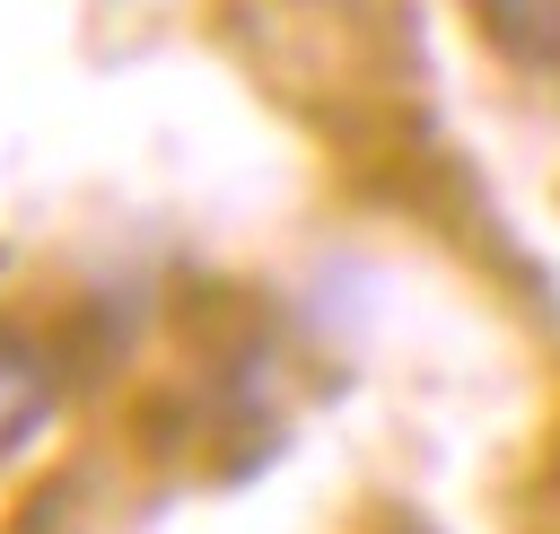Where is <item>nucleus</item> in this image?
Here are the masks:
<instances>
[{
	"label": "nucleus",
	"instance_id": "nucleus-1",
	"mask_svg": "<svg viewBox=\"0 0 560 534\" xmlns=\"http://www.w3.org/2000/svg\"><path fill=\"white\" fill-rule=\"evenodd\" d=\"M35 403H44V376H35V359L0 341V438H9V429H26V420H35Z\"/></svg>",
	"mask_w": 560,
	"mask_h": 534
},
{
	"label": "nucleus",
	"instance_id": "nucleus-2",
	"mask_svg": "<svg viewBox=\"0 0 560 534\" xmlns=\"http://www.w3.org/2000/svg\"><path fill=\"white\" fill-rule=\"evenodd\" d=\"M490 18H499L525 53H551V61H560V0H490Z\"/></svg>",
	"mask_w": 560,
	"mask_h": 534
}]
</instances>
